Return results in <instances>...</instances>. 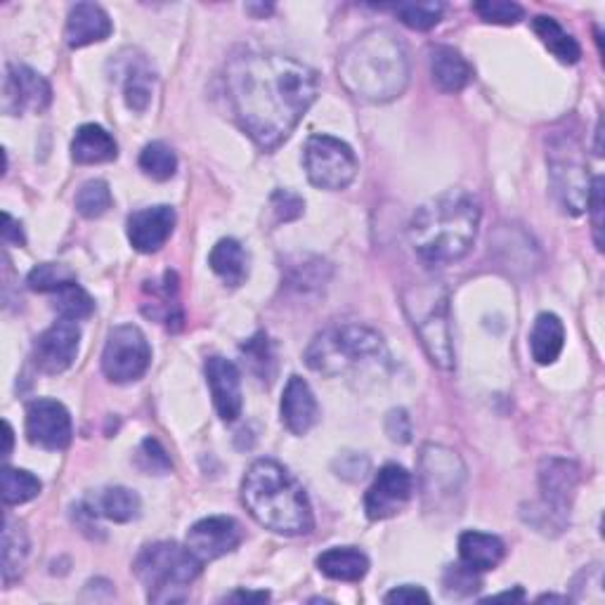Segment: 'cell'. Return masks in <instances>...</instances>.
Listing matches in <instances>:
<instances>
[{
    "label": "cell",
    "mask_w": 605,
    "mask_h": 605,
    "mask_svg": "<svg viewBox=\"0 0 605 605\" xmlns=\"http://www.w3.org/2000/svg\"><path fill=\"white\" fill-rule=\"evenodd\" d=\"M112 209V189L105 180H88L76 195V211L88 218H102Z\"/></svg>",
    "instance_id": "d590c367"
},
{
    "label": "cell",
    "mask_w": 605,
    "mask_h": 605,
    "mask_svg": "<svg viewBox=\"0 0 605 605\" xmlns=\"http://www.w3.org/2000/svg\"><path fill=\"white\" fill-rule=\"evenodd\" d=\"M209 265L220 280L237 289L249 280V253L237 239H220L209 253Z\"/></svg>",
    "instance_id": "f1b7e54d"
},
{
    "label": "cell",
    "mask_w": 605,
    "mask_h": 605,
    "mask_svg": "<svg viewBox=\"0 0 605 605\" xmlns=\"http://www.w3.org/2000/svg\"><path fill=\"white\" fill-rule=\"evenodd\" d=\"M206 384L211 388L213 407L222 421H237L241 417V374L228 357L213 355L206 359Z\"/></svg>",
    "instance_id": "ac0fdd59"
},
{
    "label": "cell",
    "mask_w": 605,
    "mask_h": 605,
    "mask_svg": "<svg viewBox=\"0 0 605 605\" xmlns=\"http://www.w3.org/2000/svg\"><path fill=\"white\" fill-rule=\"evenodd\" d=\"M442 586L447 596L463 598V596H473L482 586V582L478 577V570L457 563V565H447L442 575Z\"/></svg>",
    "instance_id": "60d3db41"
},
{
    "label": "cell",
    "mask_w": 605,
    "mask_h": 605,
    "mask_svg": "<svg viewBox=\"0 0 605 605\" xmlns=\"http://www.w3.org/2000/svg\"><path fill=\"white\" fill-rule=\"evenodd\" d=\"M201 561L187 546L176 542L147 544L133 563V573L140 580L149 603L170 605L189 596V584L201 575Z\"/></svg>",
    "instance_id": "5b68a950"
},
{
    "label": "cell",
    "mask_w": 605,
    "mask_h": 605,
    "mask_svg": "<svg viewBox=\"0 0 605 605\" xmlns=\"http://www.w3.org/2000/svg\"><path fill=\"white\" fill-rule=\"evenodd\" d=\"M140 168H143L145 176H149L152 180L166 182L176 176L178 157L166 143H159V140L149 143L140 154Z\"/></svg>",
    "instance_id": "e575fe53"
},
{
    "label": "cell",
    "mask_w": 605,
    "mask_h": 605,
    "mask_svg": "<svg viewBox=\"0 0 605 605\" xmlns=\"http://www.w3.org/2000/svg\"><path fill=\"white\" fill-rule=\"evenodd\" d=\"M118 157L114 137L97 124H83L72 140V159L81 166L109 164Z\"/></svg>",
    "instance_id": "484cf974"
},
{
    "label": "cell",
    "mask_w": 605,
    "mask_h": 605,
    "mask_svg": "<svg viewBox=\"0 0 605 605\" xmlns=\"http://www.w3.org/2000/svg\"><path fill=\"white\" fill-rule=\"evenodd\" d=\"M12 436H14V434H12V426L6 421V447H3V457H10V452H12V442H14Z\"/></svg>",
    "instance_id": "f907efd6"
},
{
    "label": "cell",
    "mask_w": 605,
    "mask_h": 605,
    "mask_svg": "<svg viewBox=\"0 0 605 605\" xmlns=\"http://www.w3.org/2000/svg\"><path fill=\"white\" fill-rule=\"evenodd\" d=\"M112 20L109 14L95 3H79L66 17L64 39L69 48H85L93 43H102L112 36Z\"/></svg>",
    "instance_id": "44dd1931"
},
{
    "label": "cell",
    "mask_w": 605,
    "mask_h": 605,
    "mask_svg": "<svg viewBox=\"0 0 605 605\" xmlns=\"http://www.w3.org/2000/svg\"><path fill=\"white\" fill-rule=\"evenodd\" d=\"M338 79L351 95L365 102H390L409 83L407 50L388 29L362 33L338 58Z\"/></svg>",
    "instance_id": "3957f363"
},
{
    "label": "cell",
    "mask_w": 605,
    "mask_h": 605,
    "mask_svg": "<svg viewBox=\"0 0 605 605\" xmlns=\"http://www.w3.org/2000/svg\"><path fill=\"white\" fill-rule=\"evenodd\" d=\"M549 168L553 195H556L561 209L567 216H582L586 211V204H590L592 180L582 157V145L575 133H551Z\"/></svg>",
    "instance_id": "ba28073f"
},
{
    "label": "cell",
    "mask_w": 605,
    "mask_h": 605,
    "mask_svg": "<svg viewBox=\"0 0 605 605\" xmlns=\"http://www.w3.org/2000/svg\"><path fill=\"white\" fill-rule=\"evenodd\" d=\"M268 598H270L268 592H244V590H237L234 594L225 596V601H230V603H263Z\"/></svg>",
    "instance_id": "c3c4849f"
},
{
    "label": "cell",
    "mask_w": 605,
    "mask_h": 605,
    "mask_svg": "<svg viewBox=\"0 0 605 605\" xmlns=\"http://www.w3.org/2000/svg\"><path fill=\"white\" fill-rule=\"evenodd\" d=\"M241 501L255 523L284 538L307 534L315 525L303 486L274 459H258L249 466L241 480Z\"/></svg>",
    "instance_id": "277c9868"
},
{
    "label": "cell",
    "mask_w": 605,
    "mask_h": 605,
    "mask_svg": "<svg viewBox=\"0 0 605 605\" xmlns=\"http://www.w3.org/2000/svg\"><path fill=\"white\" fill-rule=\"evenodd\" d=\"M317 570L334 582H362L369 573V559L355 546H334L317 559Z\"/></svg>",
    "instance_id": "4316f807"
},
{
    "label": "cell",
    "mask_w": 605,
    "mask_h": 605,
    "mask_svg": "<svg viewBox=\"0 0 605 605\" xmlns=\"http://www.w3.org/2000/svg\"><path fill=\"white\" fill-rule=\"evenodd\" d=\"M303 166L307 180L320 189H330V192H338V189L348 187L359 168L351 145H345L332 135L307 137Z\"/></svg>",
    "instance_id": "30bf717a"
},
{
    "label": "cell",
    "mask_w": 605,
    "mask_h": 605,
    "mask_svg": "<svg viewBox=\"0 0 605 605\" xmlns=\"http://www.w3.org/2000/svg\"><path fill=\"white\" fill-rule=\"evenodd\" d=\"M147 301L143 305L145 315L166 324L168 330H180L182 326V310L178 303V277L173 272H166L159 282H147Z\"/></svg>",
    "instance_id": "cb8c5ba5"
},
{
    "label": "cell",
    "mask_w": 605,
    "mask_h": 605,
    "mask_svg": "<svg viewBox=\"0 0 605 605\" xmlns=\"http://www.w3.org/2000/svg\"><path fill=\"white\" fill-rule=\"evenodd\" d=\"M532 31L538 33V39L549 48V53L561 60L563 64H577L582 58L580 43L570 36V33L553 20V17L540 14L532 20Z\"/></svg>",
    "instance_id": "f546056e"
},
{
    "label": "cell",
    "mask_w": 605,
    "mask_h": 605,
    "mask_svg": "<svg viewBox=\"0 0 605 605\" xmlns=\"http://www.w3.org/2000/svg\"><path fill=\"white\" fill-rule=\"evenodd\" d=\"M386 357L388 351L384 336L362 324L332 326V330L317 334L305 351L307 367L324 376H338L355 367L376 365Z\"/></svg>",
    "instance_id": "8992f818"
},
{
    "label": "cell",
    "mask_w": 605,
    "mask_h": 605,
    "mask_svg": "<svg viewBox=\"0 0 605 605\" xmlns=\"http://www.w3.org/2000/svg\"><path fill=\"white\" fill-rule=\"evenodd\" d=\"M152 348L140 326L121 324L109 332L102 351V372L112 384H133L149 369Z\"/></svg>",
    "instance_id": "8fae6325"
},
{
    "label": "cell",
    "mask_w": 605,
    "mask_h": 605,
    "mask_svg": "<svg viewBox=\"0 0 605 605\" xmlns=\"http://www.w3.org/2000/svg\"><path fill=\"white\" fill-rule=\"evenodd\" d=\"M124 97L133 112H145L152 102L154 74L143 60H131L124 66Z\"/></svg>",
    "instance_id": "1f68e13d"
},
{
    "label": "cell",
    "mask_w": 605,
    "mask_h": 605,
    "mask_svg": "<svg viewBox=\"0 0 605 605\" xmlns=\"http://www.w3.org/2000/svg\"><path fill=\"white\" fill-rule=\"evenodd\" d=\"M225 91L239 128L261 149H277L313 107V66L282 53H239L225 66Z\"/></svg>",
    "instance_id": "6da1fadb"
},
{
    "label": "cell",
    "mask_w": 605,
    "mask_h": 605,
    "mask_svg": "<svg viewBox=\"0 0 605 605\" xmlns=\"http://www.w3.org/2000/svg\"><path fill=\"white\" fill-rule=\"evenodd\" d=\"M386 603H400V605H409V603H430V596L428 592L424 590V586H414V584H403V586H395L393 592H388L384 596Z\"/></svg>",
    "instance_id": "f6af8a7d"
},
{
    "label": "cell",
    "mask_w": 605,
    "mask_h": 605,
    "mask_svg": "<svg viewBox=\"0 0 605 605\" xmlns=\"http://www.w3.org/2000/svg\"><path fill=\"white\" fill-rule=\"evenodd\" d=\"M565 326L559 315L542 313L538 315L530 332V353L538 365H553L563 353Z\"/></svg>",
    "instance_id": "83f0119b"
},
{
    "label": "cell",
    "mask_w": 605,
    "mask_h": 605,
    "mask_svg": "<svg viewBox=\"0 0 605 605\" xmlns=\"http://www.w3.org/2000/svg\"><path fill=\"white\" fill-rule=\"evenodd\" d=\"M463 463L457 452L440 445H428L421 452V482L424 497H436V504H442L445 499H455L461 492L463 482Z\"/></svg>",
    "instance_id": "2e32d148"
},
{
    "label": "cell",
    "mask_w": 605,
    "mask_h": 605,
    "mask_svg": "<svg viewBox=\"0 0 605 605\" xmlns=\"http://www.w3.org/2000/svg\"><path fill=\"white\" fill-rule=\"evenodd\" d=\"M0 490H3L6 507H20L41 494L43 482L24 469H10V466H6L3 473H0Z\"/></svg>",
    "instance_id": "d6a6232c"
},
{
    "label": "cell",
    "mask_w": 605,
    "mask_h": 605,
    "mask_svg": "<svg viewBox=\"0 0 605 605\" xmlns=\"http://www.w3.org/2000/svg\"><path fill=\"white\" fill-rule=\"evenodd\" d=\"M93 518H107L114 523H131L143 511V501L128 488H102L91 492L81 504Z\"/></svg>",
    "instance_id": "7402d4cb"
},
{
    "label": "cell",
    "mask_w": 605,
    "mask_h": 605,
    "mask_svg": "<svg viewBox=\"0 0 605 605\" xmlns=\"http://www.w3.org/2000/svg\"><path fill=\"white\" fill-rule=\"evenodd\" d=\"M386 430H388L393 442H409L411 440V424H409L407 411H403V409L390 411L388 421H386Z\"/></svg>",
    "instance_id": "bcb514c9"
},
{
    "label": "cell",
    "mask_w": 605,
    "mask_h": 605,
    "mask_svg": "<svg viewBox=\"0 0 605 605\" xmlns=\"http://www.w3.org/2000/svg\"><path fill=\"white\" fill-rule=\"evenodd\" d=\"M480 201L466 189L424 201L409 220V241L424 263L445 265L471 251L480 228Z\"/></svg>",
    "instance_id": "7a4b0ae2"
},
{
    "label": "cell",
    "mask_w": 605,
    "mask_h": 605,
    "mask_svg": "<svg viewBox=\"0 0 605 605\" xmlns=\"http://www.w3.org/2000/svg\"><path fill=\"white\" fill-rule=\"evenodd\" d=\"M430 76L442 93H459L473 79V66L452 45L430 50Z\"/></svg>",
    "instance_id": "603a6c76"
},
{
    "label": "cell",
    "mask_w": 605,
    "mask_h": 605,
    "mask_svg": "<svg viewBox=\"0 0 605 605\" xmlns=\"http://www.w3.org/2000/svg\"><path fill=\"white\" fill-rule=\"evenodd\" d=\"M272 211L280 222L296 220L305 211V201L299 195L289 192V189H277V192L272 195Z\"/></svg>",
    "instance_id": "7bdbcfd3"
},
{
    "label": "cell",
    "mask_w": 605,
    "mask_h": 605,
    "mask_svg": "<svg viewBox=\"0 0 605 605\" xmlns=\"http://www.w3.org/2000/svg\"><path fill=\"white\" fill-rule=\"evenodd\" d=\"M540 601H561V603H565L567 598H563V596H540Z\"/></svg>",
    "instance_id": "816d5d0a"
},
{
    "label": "cell",
    "mask_w": 605,
    "mask_h": 605,
    "mask_svg": "<svg viewBox=\"0 0 605 605\" xmlns=\"http://www.w3.org/2000/svg\"><path fill=\"white\" fill-rule=\"evenodd\" d=\"M29 559V538L27 530L6 515L3 525V580L6 584L20 580Z\"/></svg>",
    "instance_id": "4dcf8cb0"
},
{
    "label": "cell",
    "mask_w": 605,
    "mask_h": 605,
    "mask_svg": "<svg viewBox=\"0 0 605 605\" xmlns=\"http://www.w3.org/2000/svg\"><path fill=\"white\" fill-rule=\"evenodd\" d=\"M241 540L244 530L230 515H209L187 530L185 546L195 553L201 563H211L216 559L228 556Z\"/></svg>",
    "instance_id": "9a60e30c"
},
{
    "label": "cell",
    "mask_w": 605,
    "mask_h": 605,
    "mask_svg": "<svg viewBox=\"0 0 605 605\" xmlns=\"http://www.w3.org/2000/svg\"><path fill=\"white\" fill-rule=\"evenodd\" d=\"M50 102H53V88L39 72H33L27 64L8 66L3 81V102H0L6 114H41L50 107Z\"/></svg>",
    "instance_id": "4fadbf2b"
},
{
    "label": "cell",
    "mask_w": 605,
    "mask_h": 605,
    "mask_svg": "<svg viewBox=\"0 0 605 605\" xmlns=\"http://www.w3.org/2000/svg\"><path fill=\"white\" fill-rule=\"evenodd\" d=\"M580 486V466L567 459H544L540 466V490H542V504L540 509L532 507L525 521L532 523L538 530L561 532L567 523L570 507Z\"/></svg>",
    "instance_id": "9c48e42d"
},
{
    "label": "cell",
    "mask_w": 605,
    "mask_h": 605,
    "mask_svg": "<svg viewBox=\"0 0 605 605\" xmlns=\"http://www.w3.org/2000/svg\"><path fill=\"white\" fill-rule=\"evenodd\" d=\"M523 598H525L523 590H515V592H504V594H497V596H492L490 601H523Z\"/></svg>",
    "instance_id": "681fc988"
},
{
    "label": "cell",
    "mask_w": 605,
    "mask_h": 605,
    "mask_svg": "<svg viewBox=\"0 0 605 605\" xmlns=\"http://www.w3.org/2000/svg\"><path fill=\"white\" fill-rule=\"evenodd\" d=\"M74 426L72 417L62 403L39 397L27 407V438L33 447L48 449V452H62L72 445Z\"/></svg>",
    "instance_id": "7c38bea8"
},
{
    "label": "cell",
    "mask_w": 605,
    "mask_h": 605,
    "mask_svg": "<svg viewBox=\"0 0 605 605\" xmlns=\"http://www.w3.org/2000/svg\"><path fill=\"white\" fill-rule=\"evenodd\" d=\"M72 282H76V272L69 270L66 265H60V263H41V265L33 268L27 277L29 289L41 291V293H55Z\"/></svg>",
    "instance_id": "74e56055"
},
{
    "label": "cell",
    "mask_w": 605,
    "mask_h": 605,
    "mask_svg": "<svg viewBox=\"0 0 605 605\" xmlns=\"http://www.w3.org/2000/svg\"><path fill=\"white\" fill-rule=\"evenodd\" d=\"M176 209L173 206H149V209H140L131 213L128 218V241L135 251L140 253H157L164 249L166 241L170 239L173 230H176Z\"/></svg>",
    "instance_id": "d6986e66"
},
{
    "label": "cell",
    "mask_w": 605,
    "mask_h": 605,
    "mask_svg": "<svg viewBox=\"0 0 605 605\" xmlns=\"http://www.w3.org/2000/svg\"><path fill=\"white\" fill-rule=\"evenodd\" d=\"M414 492L411 473L400 463H386L376 473L365 497V511L369 521H386L400 513Z\"/></svg>",
    "instance_id": "5bb4252c"
},
{
    "label": "cell",
    "mask_w": 605,
    "mask_h": 605,
    "mask_svg": "<svg viewBox=\"0 0 605 605\" xmlns=\"http://www.w3.org/2000/svg\"><path fill=\"white\" fill-rule=\"evenodd\" d=\"M282 424L293 436H305L310 428L320 421V405L313 388L307 386L305 378L291 376L284 386L282 403H280Z\"/></svg>",
    "instance_id": "ffe728a7"
},
{
    "label": "cell",
    "mask_w": 605,
    "mask_h": 605,
    "mask_svg": "<svg viewBox=\"0 0 605 605\" xmlns=\"http://www.w3.org/2000/svg\"><path fill=\"white\" fill-rule=\"evenodd\" d=\"M403 307L417 332L428 359L440 369L455 367L449 296L438 282H419L403 291Z\"/></svg>",
    "instance_id": "52a82bcc"
},
{
    "label": "cell",
    "mask_w": 605,
    "mask_h": 605,
    "mask_svg": "<svg viewBox=\"0 0 605 605\" xmlns=\"http://www.w3.org/2000/svg\"><path fill=\"white\" fill-rule=\"evenodd\" d=\"M55 310L62 320L81 322L95 313V301L79 282H72L55 291Z\"/></svg>",
    "instance_id": "836d02e7"
},
{
    "label": "cell",
    "mask_w": 605,
    "mask_h": 605,
    "mask_svg": "<svg viewBox=\"0 0 605 605\" xmlns=\"http://www.w3.org/2000/svg\"><path fill=\"white\" fill-rule=\"evenodd\" d=\"M241 353H244L251 372L261 378V382H272L274 376V353L270 348V341L265 334H255L241 345Z\"/></svg>",
    "instance_id": "f35d334b"
},
{
    "label": "cell",
    "mask_w": 605,
    "mask_h": 605,
    "mask_svg": "<svg viewBox=\"0 0 605 605\" xmlns=\"http://www.w3.org/2000/svg\"><path fill=\"white\" fill-rule=\"evenodd\" d=\"M3 241L10 247H24L27 244V237H24V230H22V222L14 220L8 211L3 213Z\"/></svg>",
    "instance_id": "7dc6e473"
},
{
    "label": "cell",
    "mask_w": 605,
    "mask_h": 605,
    "mask_svg": "<svg viewBox=\"0 0 605 605\" xmlns=\"http://www.w3.org/2000/svg\"><path fill=\"white\" fill-rule=\"evenodd\" d=\"M507 556V546L497 534L469 530L459 538V559L463 565H469L478 573L494 570Z\"/></svg>",
    "instance_id": "d4e9b609"
},
{
    "label": "cell",
    "mask_w": 605,
    "mask_h": 605,
    "mask_svg": "<svg viewBox=\"0 0 605 605\" xmlns=\"http://www.w3.org/2000/svg\"><path fill=\"white\" fill-rule=\"evenodd\" d=\"M81 330L76 322H55L33 343V365L43 374H62L76 362Z\"/></svg>",
    "instance_id": "e0dca14e"
},
{
    "label": "cell",
    "mask_w": 605,
    "mask_h": 605,
    "mask_svg": "<svg viewBox=\"0 0 605 605\" xmlns=\"http://www.w3.org/2000/svg\"><path fill=\"white\" fill-rule=\"evenodd\" d=\"M586 211L592 213L596 249L603 251V178L601 176L592 180V192H590V204H586Z\"/></svg>",
    "instance_id": "ee69618b"
},
{
    "label": "cell",
    "mask_w": 605,
    "mask_h": 605,
    "mask_svg": "<svg viewBox=\"0 0 605 605\" xmlns=\"http://www.w3.org/2000/svg\"><path fill=\"white\" fill-rule=\"evenodd\" d=\"M476 14L480 17L482 22L488 24H518L525 17V10L513 3V0H480V3L473 6Z\"/></svg>",
    "instance_id": "b9f144b4"
},
{
    "label": "cell",
    "mask_w": 605,
    "mask_h": 605,
    "mask_svg": "<svg viewBox=\"0 0 605 605\" xmlns=\"http://www.w3.org/2000/svg\"><path fill=\"white\" fill-rule=\"evenodd\" d=\"M135 466L147 476H166L173 471L170 457L157 438H145L135 452Z\"/></svg>",
    "instance_id": "ab89813d"
},
{
    "label": "cell",
    "mask_w": 605,
    "mask_h": 605,
    "mask_svg": "<svg viewBox=\"0 0 605 605\" xmlns=\"http://www.w3.org/2000/svg\"><path fill=\"white\" fill-rule=\"evenodd\" d=\"M393 12L405 27L414 31H428L442 20L445 6L442 3H397L393 6Z\"/></svg>",
    "instance_id": "8d00e7d4"
}]
</instances>
